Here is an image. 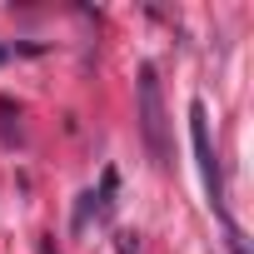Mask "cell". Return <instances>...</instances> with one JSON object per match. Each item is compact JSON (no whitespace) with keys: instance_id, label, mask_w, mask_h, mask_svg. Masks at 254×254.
I'll return each mask as SVG.
<instances>
[{"instance_id":"cell-1","label":"cell","mask_w":254,"mask_h":254,"mask_svg":"<svg viewBox=\"0 0 254 254\" xmlns=\"http://www.w3.org/2000/svg\"><path fill=\"white\" fill-rule=\"evenodd\" d=\"M140 130H145V145L160 165H170V120H165V100H160V75L155 65L140 70Z\"/></svg>"},{"instance_id":"cell-2","label":"cell","mask_w":254,"mask_h":254,"mask_svg":"<svg viewBox=\"0 0 254 254\" xmlns=\"http://www.w3.org/2000/svg\"><path fill=\"white\" fill-rule=\"evenodd\" d=\"M190 145H194V160H199V175H204L209 204L224 214V180H219V160H214V145H209V110H204V100L190 105Z\"/></svg>"},{"instance_id":"cell-3","label":"cell","mask_w":254,"mask_h":254,"mask_svg":"<svg viewBox=\"0 0 254 254\" xmlns=\"http://www.w3.org/2000/svg\"><path fill=\"white\" fill-rule=\"evenodd\" d=\"M100 214H115V170H105L100 180Z\"/></svg>"},{"instance_id":"cell-4","label":"cell","mask_w":254,"mask_h":254,"mask_svg":"<svg viewBox=\"0 0 254 254\" xmlns=\"http://www.w3.org/2000/svg\"><path fill=\"white\" fill-rule=\"evenodd\" d=\"M120 254H140V239L135 234H120Z\"/></svg>"},{"instance_id":"cell-5","label":"cell","mask_w":254,"mask_h":254,"mask_svg":"<svg viewBox=\"0 0 254 254\" xmlns=\"http://www.w3.org/2000/svg\"><path fill=\"white\" fill-rule=\"evenodd\" d=\"M40 254H55V239H50V234L40 239Z\"/></svg>"},{"instance_id":"cell-6","label":"cell","mask_w":254,"mask_h":254,"mask_svg":"<svg viewBox=\"0 0 254 254\" xmlns=\"http://www.w3.org/2000/svg\"><path fill=\"white\" fill-rule=\"evenodd\" d=\"M5 55H10V50H5V45H0V60H5Z\"/></svg>"}]
</instances>
